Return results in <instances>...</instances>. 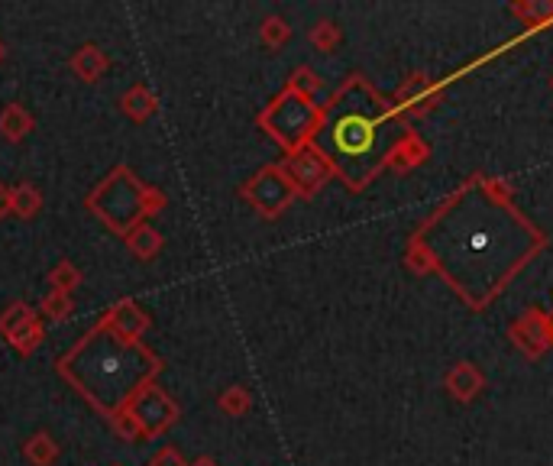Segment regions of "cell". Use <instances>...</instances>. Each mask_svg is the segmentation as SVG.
I'll return each instance as SVG.
<instances>
[{"label": "cell", "instance_id": "obj_7", "mask_svg": "<svg viewBox=\"0 0 553 466\" xmlns=\"http://www.w3.org/2000/svg\"><path fill=\"white\" fill-rule=\"evenodd\" d=\"M282 169L288 175V182L295 185L298 195H314V191L324 185V178L334 172L327 153L324 149H317L314 143H304V146L292 149V156H288Z\"/></svg>", "mask_w": 553, "mask_h": 466}, {"label": "cell", "instance_id": "obj_3", "mask_svg": "<svg viewBox=\"0 0 553 466\" xmlns=\"http://www.w3.org/2000/svg\"><path fill=\"white\" fill-rule=\"evenodd\" d=\"M143 195H146V185L136 178V172L130 166H114L107 172L104 182H98L91 188V195L85 198L88 211L98 217V221L127 237V233L146 221V211H143Z\"/></svg>", "mask_w": 553, "mask_h": 466}, {"label": "cell", "instance_id": "obj_1", "mask_svg": "<svg viewBox=\"0 0 553 466\" xmlns=\"http://www.w3.org/2000/svg\"><path fill=\"white\" fill-rule=\"evenodd\" d=\"M55 369L110 418L127 408L146 382H156L162 360L143 340H123L98 321L72 350L59 356Z\"/></svg>", "mask_w": 553, "mask_h": 466}, {"label": "cell", "instance_id": "obj_20", "mask_svg": "<svg viewBox=\"0 0 553 466\" xmlns=\"http://www.w3.org/2000/svg\"><path fill=\"white\" fill-rule=\"evenodd\" d=\"M110 428H114V434L120 437V441H140L143 437L140 421L130 415V408H120L117 415H110Z\"/></svg>", "mask_w": 553, "mask_h": 466}, {"label": "cell", "instance_id": "obj_5", "mask_svg": "<svg viewBox=\"0 0 553 466\" xmlns=\"http://www.w3.org/2000/svg\"><path fill=\"white\" fill-rule=\"evenodd\" d=\"M240 195L250 201L262 217H279L288 204H292L298 191L288 182L282 166H266V169H259L250 182H243Z\"/></svg>", "mask_w": 553, "mask_h": 466}, {"label": "cell", "instance_id": "obj_24", "mask_svg": "<svg viewBox=\"0 0 553 466\" xmlns=\"http://www.w3.org/2000/svg\"><path fill=\"white\" fill-rule=\"evenodd\" d=\"M311 39H314V43L317 46H321V49H330V46H334V26H330V23H321V26H317V30L311 33Z\"/></svg>", "mask_w": 553, "mask_h": 466}, {"label": "cell", "instance_id": "obj_28", "mask_svg": "<svg viewBox=\"0 0 553 466\" xmlns=\"http://www.w3.org/2000/svg\"><path fill=\"white\" fill-rule=\"evenodd\" d=\"M114 466H123V463H114Z\"/></svg>", "mask_w": 553, "mask_h": 466}, {"label": "cell", "instance_id": "obj_26", "mask_svg": "<svg viewBox=\"0 0 553 466\" xmlns=\"http://www.w3.org/2000/svg\"><path fill=\"white\" fill-rule=\"evenodd\" d=\"M188 466H217L211 457H201V460H195V463H188Z\"/></svg>", "mask_w": 553, "mask_h": 466}, {"label": "cell", "instance_id": "obj_9", "mask_svg": "<svg viewBox=\"0 0 553 466\" xmlns=\"http://www.w3.org/2000/svg\"><path fill=\"white\" fill-rule=\"evenodd\" d=\"M68 68L81 78V81H88V85H94V81H101L104 72L110 68V59L104 56V49L101 46H94V43H85V46H78L72 52V59H68Z\"/></svg>", "mask_w": 553, "mask_h": 466}, {"label": "cell", "instance_id": "obj_19", "mask_svg": "<svg viewBox=\"0 0 553 466\" xmlns=\"http://www.w3.org/2000/svg\"><path fill=\"white\" fill-rule=\"evenodd\" d=\"M72 311H75L72 295H65V292H49L43 298V305H39V314H43V318L52 321V324L68 321V318H72Z\"/></svg>", "mask_w": 553, "mask_h": 466}, {"label": "cell", "instance_id": "obj_11", "mask_svg": "<svg viewBox=\"0 0 553 466\" xmlns=\"http://www.w3.org/2000/svg\"><path fill=\"white\" fill-rule=\"evenodd\" d=\"M33 127H36V120L20 101H10L4 111H0V136H7L10 143H20Z\"/></svg>", "mask_w": 553, "mask_h": 466}, {"label": "cell", "instance_id": "obj_27", "mask_svg": "<svg viewBox=\"0 0 553 466\" xmlns=\"http://www.w3.org/2000/svg\"><path fill=\"white\" fill-rule=\"evenodd\" d=\"M4 56H7V49H4V39H0V62H4Z\"/></svg>", "mask_w": 553, "mask_h": 466}, {"label": "cell", "instance_id": "obj_12", "mask_svg": "<svg viewBox=\"0 0 553 466\" xmlns=\"http://www.w3.org/2000/svg\"><path fill=\"white\" fill-rule=\"evenodd\" d=\"M59 454H62V447L49 431H36L26 437V444H23V457L30 466H52L59 460Z\"/></svg>", "mask_w": 553, "mask_h": 466}, {"label": "cell", "instance_id": "obj_8", "mask_svg": "<svg viewBox=\"0 0 553 466\" xmlns=\"http://www.w3.org/2000/svg\"><path fill=\"white\" fill-rule=\"evenodd\" d=\"M101 324L107 327L110 334H117L123 340H140L149 331L152 321H149V314L143 311V305H136L133 298H120L104 311Z\"/></svg>", "mask_w": 553, "mask_h": 466}, {"label": "cell", "instance_id": "obj_13", "mask_svg": "<svg viewBox=\"0 0 553 466\" xmlns=\"http://www.w3.org/2000/svg\"><path fill=\"white\" fill-rule=\"evenodd\" d=\"M120 111L127 114L130 120H149L152 114L159 111V98H156V94H152L146 85H133V88L120 98Z\"/></svg>", "mask_w": 553, "mask_h": 466}, {"label": "cell", "instance_id": "obj_4", "mask_svg": "<svg viewBox=\"0 0 553 466\" xmlns=\"http://www.w3.org/2000/svg\"><path fill=\"white\" fill-rule=\"evenodd\" d=\"M259 127L269 130L285 149H298L311 143V136L324 127V114L311 98L288 88L259 114Z\"/></svg>", "mask_w": 553, "mask_h": 466}, {"label": "cell", "instance_id": "obj_10", "mask_svg": "<svg viewBox=\"0 0 553 466\" xmlns=\"http://www.w3.org/2000/svg\"><path fill=\"white\" fill-rule=\"evenodd\" d=\"M123 243H127V250L136 256V259H156L162 253V246H165V237L162 233L152 227V224H136L127 237H123Z\"/></svg>", "mask_w": 553, "mask_h": 466}, {"label": "cell", "instance_id": "obj_17", "mask_svg": "<svg viewBox=\"0 0 553 466\" xmlns=\"http://www.w3.org/2000/svg\"><path fill=\"white\" fill-rule=\"evenodd\" d=\"M81 269L75 263H68V259H62V263H55L49 269V285H52V292H65V295H72L78 285H81Z\"/></svg>", "mask_w": 553, "mask_h": 466}, {"label": "cell", "instance_id": "obj_22", "mask_svg": "<svg viewBox=\"0 0 553 466\" xmlns=\"http://www.w3.org/2000/svg\"><path fill=\"white\" fill-rule=\"evenodd\" d=\"M149 466H188V460H185L182 450L169 444V447H162L149 457Z\"/></svg>", "mask_w": 553, "mask_h": 466}, {"label": "cell", "instance_id": "obj_21", "mask_svg": "<svg viewBox=\"0 0 553 466\" xmlns=\"http://www.w3.org/2000/svg\"><path fill=\"white\" fill-rule=\"evenodd\" d=\"M259 36H262V43H266V46H282L288 39V26L279 17H269L266 23L259 26Z\"/></svg>", "mask_w": 553, "mask_h": 466}, {"label": "cell", "instance_id": "obj_15", "mask_svg": "<svg viewBox=\"0 0 553 466\" xmlns=\"http://www.w3.org/2000/svg\"><path fill=\"white\" fill-rule=\"evenodd\" d=\"M33 318H39V311L33 305H26V301H13V305H7L4 311H0V334H4L7 340L20 331V327H26Z\"/></svg>", "mask_w": 553, "mask_h": 466}, {"label": "cell", "instance_id": "obj_23", "mask_svg": "<svg viewBox=\"0 0 553 466\" xmlns=\"http://www.w3.org/2000/svg\"><path fill=\"white\" fill-rule=\"evenodd\" d=\"M165 204H169V198H165V191L162 188H149L146 185V195H143V211H146V217H152V214H159Z\"/></svg>", "mask_w": 553, "mask_h": 466}, {"label": "cell", "instance_id": "obj_2", "mask_svg": "<svg viewBox=\"0 0 553 466\" xmlns=\"http://www.w3.org/2000/svg\"><path fill=\"white\" fill-rule=\"evenodd\" d=\"M324 130L330 149H334V156H330L334 172L340 169L350 178V185H363V178L379 162L385 130V120L379 117L363 85H347L337 94Z\"/></svg>", "mask_w": 553, "mask_h": 466}, {"label": "cell", "instance_id": "obj_25", "mask_svg": "<svg viewBox=\"0 0 553 466\" xmlns=\"http://www.w3.org/2000/svg\"><path fill=\"white\" fill-rule=\"evenodd\" d=\"M10 214V185L0 182V217Z\"/></svg>", "mask_w": 553, "mask_h": 466}, {"label": "cell", "instance_id": "obj_16", "mask_svg": "<svg viewBox=\"0 0 553 466\" xmlns=\"http://www.w3.org/2000/svg\"><path fill=\"white\" fill-rule=\"evenodd\" d=\"M43 340H46V327L39 318H33L30 324L20 327V331L10 337V347L17 353H23V356H33L39 347H43Z\"/></svg>", "mask_w": 553, "mask_h": 466}, {"label": "cell", "instance_id": "obj_18", "mask_svg": "<svg viewBox=\"0 0 553 466\" xmlns=\"http://www.w3.org/2000/svg\"><path fill=\"white\" fill-rule=\"evenodd\" d=\"M217 405H220V411H224V415L240 418V415H246V411H250L253 395H250V389H246V386H230V389H224V392L217 395Z\"/></svg>", "mask_w": 553, "mask_h": 466}, {"label": "cell", "instance_id": "obj_6", "mask_svg": "<svg viewBox=\"0 0 553 466\" xmlns=\"http://www.w3.org/2000/svg\"><path fill=\"white\" fill-rule=\"evenodd\" d=\"M127 408H130V415L140 421L143 437H159V434H165L178 421V415H182L178 402L159 386V382H146V386L130 399Z\"/></svg>", "mask_w": 553, "mask_h": 466}, {"label": "cell", "instance_id": "obj_14", "mask_svg": "<svg viewBox=\"0 0 553 466\" xmlns=\"http://www.w3.org/2000/svg\"><path fill=\"white\" fill-rule=\"evenodd\" d=\"M39 208H43V191H39L33 182H20V185L10 188V214L30 221V217L39 214Z\"/></svg>", "mask_w": 553, "mask_h": 466}]
</instances>
